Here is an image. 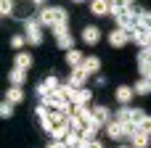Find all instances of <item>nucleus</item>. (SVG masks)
Listing matches in <instances>:
<instances>
[{
    "label": "nucleus",
    "mask_w": 151,
    "mask_h": 148,
    "mask_svg": "<svg viewBox=\"0 0 151 148\" xmlns=\"http://www.w3.org/2000/svg\"><path fill=\"white\" fill-rule=\"evenodd\" d=\"M40 24L42 26H58V24H66V11L61 8V5H42L40 8Z\"/></svg>",
    "instance_id": "1"
},
{
    "label": "nucleus",
    "mask_w": 151,
    "mask_h": 148,
    "mask_svg": "<svg viewBox=\"0 0 151 148\" xmlns=\"http://www.w3.org/2000/svg\"><path fill=\"white\" fill-rule=\"evenodd\" d=\"M69 124H72V130H88V127H93V109H88V106H72Z\"/></svg>",
    "instance_id": "2"
},
{
    "label": "nucleus",
    "mask_w": 151,
    "mask_h": 148,
    "mask_svg": "<svg viewBox=\"0 0 151 148\" xmlns=\"http://www.w3.org/2000/svg\"><path fill=\"white\" fill-rule=\"evenodd\" d=\"M114 19H117V26L119 29H127V32H133L135 26H141V11H133V8L119 11Z\"/></svg>",
    "instance_id": "3"
},
{
    "label": "nucleus",
    "mask_w": 151,
    "mask_h": 148,
    "mask_svg": "<svg viewBox=\"0 0 151 148\" xmlns=\"http://www.w3.org/2000/svg\"><path fill=\"white\" fill-rule=\"evenodd\" d=\"M24 32H27L24 37H27L29 45H40L42 42V24H40V19H27Z\"/></svg>",
    "instance_id": "4"
},
{
    "label": "nucleus",
    "mask_w": 151,
    "mask_h": 148,
    "mask_svg": "<svg viewBox=\"0 0 151 148\" xmlns=\"http://www.w3.org/2000/svg\"><path fill=\"white\" fill-rule=\"evenodd\" d=\"M58 87H61V82H58V77H56V74L45 77V79L40 82V87H37V95H40V101H42V98H48V95H53Z\"/></svg>",
    "instance_id": "5"
},
{
    "label": "nucleus",
    "mask_w": 151,
    "mask_h": 148,
    "mask_svg": "<svg viewBox=\"0 0 151 148\" xmlns=\"http://www.w3.org/2000/svg\"><path fill=\"white\" fill-rule=\"evenodd\" d=\"M130 40H133L138 48H151V29H146V26H135V29L130 32Z\"/></svg>",
    "instance_id": "6"
},
{
    "label": "nucleus",
    "mask_w": 151,
    "mask_h": 148,
    "mask_svg": "<svg viewBox=\"0 0 151 148\" xmlns=\"http://www.w3.org/2000/svg\"><path fill=\"white\" fill-rule=\"evenodd\" d=\"M66 90H69V101H72V106H88V101H90V90H85V87L74 90V87H69V85H66Z\"/></svg>",
    "instance_id": "7"
},
{
    "label": "nucleus",
    "mask_w": 151,
    "mask_h": 148,
    "mask_svg": "<svg viewBox=\"0 0 151 148\" xmlns=\"http://www.w3.org/2000/svg\"><path fill=\"white\" fill-rule=\"evenodd\" d=\"M109 109L106 106H93V127L96 130H101V127H106L109 124Z\"/></svg>",
    "instance_id": "8"
},
{
    "label": "nucleus",
    "mask_w": 151,
    "mask_h": 148,
    "mask_svg": "<svg viewBox=\"0 0 151 148\" xmlns=\"http://www.w3.org/2000/svg\"><path fill=\"white\" fill-rule=\"evenodd\" d=\"M109 42H111V48H122V45H127V42H130V32L117 26V29L109 34Z\"/></svg>",
    "instance_id": "9"
},
{
    "label": "nucleus",
    "mask_w": 151,
    "mask_h": 148,
    "mask_svg": "<svg viewBox=\"0 0 151 148\" xmlns=\"http://www.w3.org/2000/svg\"><path fill=\"white\" fill-rule=\"evenodd\" d=\"M106 135H109L111 140H125V138H127V135H125V127H122V124H119L117 119L106 124Z\"/></svg>",
    "instance_id": "10"
},
{
    "label": "nucleus",
    "mask_w": 151,
    "mask_h": 148,
    "mask_svg": "<svg viewBox=\"0 0 151 148\" xmlns=\"http://www.w3.org/2000/svg\"><path fill=\"white\" fill-rule=\"evenodd\" d=\"M85 58H88V56H85V53H80V50H74V48H72V50H66V64H69L72 69H80V66L85 64Z\"/></svg>",
    "instance_id": "11"
},
{
    "label": "nucleus",
    "mask_w": 151,
    "mask_h": 148,
    "mask_svg": "<svg viewBox=\"0 0 151 148\" xmlns=\"http://www.w3.org/2000/svg\"><path fill=\"white\" fill-rule=\"evenodd\" d=\"M85 79H88V74L82 71V69H72V77H69V87H74V90H80V87H85Z\"/></svg>",
    "instance_id": "12"
},
{
    "label": "nucleus",
    "mask_w": 151,
    "mask_h": 148,
    "mask_svg": "<svg viewBox=\"0 0 151 148\" xmlns=\"http://www.w3.org/2000/svg\"><path fill=\"white\" fill-rule=\"evenodd\" d=\"M64 143H66V148H80L82 143H85V138H82V130H69V135L64 138Z\"/></svg>",
    "instance_id": "13"
},
{
    "label": "nucleus",
    "mask_w": 151,
    "mask_h": 148,
    "mask_svg": "<svg viewBox=\"0 0 151 148\" xmlns=\"http://www.w3.org/2000/svg\"><path fill=\"white\" fill-rule=\"evenodd\" d=\"M98 40H101V32H98L96 26H85V29H82V42H85V45H96Z\"/></svg>",
    "instance_id": "14"
},
{
    "label": "nucleus",
    "mask_w": 151,
    "mask_h": 148,
    "mask_svg": "<svg viewBox=\"0 0 151 148\" xmlns=\"http://www.w3.org/2000/svg\"><path fill=\"white\" fill-rule=\"evenodd\" d=\"M133 95H135V90H133V87H117V93H114V98H117L122 106H127V103L133 101Z\"/></svg>",
    "instance_id": "15"
},
{
    "label": "nucleus",
    "mask_w": 151,
    "mask_h": 148,
    "mask_svg": "<svg viewBox=\"0 0 151 148\" xmlns=\"http://www.w3.org/2000/svg\"><path fill=\"white\" fill-rule=\"evenodd\" d=\"M133 3H135V0H109V13H111V16H117L119 11L133 8Z\"/></svg>",
    "instance_id": "16"
},
{
    "label": "nucleus",
    "mask_w": 151,
    "mask_h": 148,
    "mask_svg": "<svg viewBox=\"0 0 151 148\" xmlns=\"http://www.w3.org/2000/svg\"><path fill=\"white\" fill-rule=\"evenodd\" d=\"M80 69H82L85 74H96V71L101 69V61H98L96 56H88V58H85V64H82Z\"/></svg>",
    "instance_id": "17"
},
{
    "label": "nucleus",
    "mask_w": 151,
    "mask_h": 148,
    "mask_svg": "<svg viewBox=\"0 0 151 148\" xmlns=\"http://www.w3.org/2000/svg\"><path fill=\"white\" fill-rule=\"evenodd\" d=\"M130 143H133V148H149L151 138L146 135V132H141V130H138V132H135V135L130 138Z\"/></svg>",
    "instance_id": "18"
},
{
    "label": "nucleus",
    "mask_w": 151,
    "mask_h": 148,
    "mask_svg": "<svg viewBox=\"0 0 151 148\" xmlns=\"http://www.w3.org/2000/svg\"><path fill=\"white\" fill-rule=\"evenodd\" d=\"M114 119H117L119 124H133V109H130V106H122Z\"/></svg>",
    "instance_id": "19"
},
{
    "label": "nucleus",
    "mask_w": 151,
    "mask_h": 148,
    "mask_svg": "<svg viewBox=\"0 0 151 148\" xmlns=\"http://www.w3.org/2000/svg\"><path fill=\"white\" fill-rule=\"evenodd\" d=\"M135 95H151V79H146V77H141L138 82H135Z\"/></svg>",
    "instance_id": "20"
},
{
    "label": "nucleus",
    "mask_w": 151,
    "mask_h": 148,
    "mask_svg": "<svg viewBox=\"0 0 151 148\" xmlns=\"http://www.w3.org/2000/svg\"><path fill=\"white\" fill-rule=\"evenodd\" d=\"M8 79H11V85H13V87H21V82L27 79V71H24V69H11Z\"/></svg>",
    "instance_id": "21"
},
{
    "label": "nucleus",
    "mask_w": 151,
    "mask_h": 148,
    "mask_svg": "<svg viewBox=\"0 0 151 148\" xmlns=\"http://www.w3.org/2000/svg\"><path fill=\"white\" fill-rule=\"evenodd\" d=\"M90 13L106 16V13H109V3H106V0H93V3H90Z\"/></svg>",
    "instance_id": "22"
},
{
    "label": "nucleus",
    "mask_w": 151,
    "mask_h": 148,
    "mask_svg": "<svg viewBox=\"0 0 151 148\" xmlns=\"http://www.w3.org/2000/svg\"><path fill=\"white\" fill-rule=\"evenodd\" d=\"M5 101H8V103H21V101H24L21 87H13V85H11V90L5 93Z\"/></svg>",
    "instance_id": "23"
},
{
    "label": "nucleus",
    "mask_w": 151,
    "mask_h": 148,
    "mask_svg": "<svg viewBox=\"0 0 151 148\" xmlns=\"http://www.w3.org/2000/svg\"><path fill=\"white\" fill-rule=\"evenodd\" d=\"M29 66H32V56L29 53H16V69H24L27 71Z\"/></svg>",
    "instance_id": "24"
},
{
    "label": "nucleus",
    "mask_w": 151,
    "mask_h": 148,
    "mask_svg": "<svg viewBox=\"0 0 151 148\" xmlns=\"http://www.w3.org/2000/svg\"><path fill=\"white\" fill-rule=\"evenodd\" d=\"M56 42H58V48L72 50V42H74V40H72V34H69V32H64V34H58V37H56Z\"/></svg>",
    "instance_id": "25"
},
{
    "label": "nucleus",
    "mask_w": 151,
    "mask_h": 148,
    "mask_svg": "<svg viewBox=\"0 0 151 148\" xmlns=\"http://www.w3.org/2000/svg\"><path fill=\"white\" fill-rule=\"evenodd\" d=\"M138 69H141V77L151 79V61H138Z\"/></svg>",
    "instance_id": "26"
},
{
    "label": "nucleus",
    "mask_w": 151,
    "mask_h": 148,
    "mask_svg": "<svg viewBox=\"0 0 151 148\" xmlns=\"http://www.w3.org/2000/svg\"><path fill=\"white\" fill-rule=\"evenodd\" d=\"M0 13L3 16H11L13 13V0H0Z\"/></svg>",
    "instance_id": "27"
},
{
    "label": "nucleus",
    "mask_w": 151,
    "mask_h": 148,
    "mask_svg": "<svg viewBox=\"0 0 151 148\" xmlns=\"http://www.w3.org/2000/svg\"><path fill=\"white\" fill-rule=\"evenodd\" d=\"M138 130H141V132H146V135H151V117H149V114H146V117L141 119V124H138Z\"/></svg>",
    "instance_id": "28"
},
{
    "label": "nucleus",
    "mask_w": 151,
    "mask_h": 148,
    "mask_svg": "<svg viewBox=\"0 0 151 148\" xmlns=\"http://www.w3.org/2000/svg\"><path fill=\"white\" fill-rule=\"evenodd\" d=\"M24 42H27V37H24V34H13V37H11V48H16V50H19Z\"/></svg>",
    "instance_id": "29"
},
{
    "label": "nucleus",
    "mask_w": 151,
    "mask_h": 148,
    "mask_svg": "<svg viewBox=\"0 0 151 148\" xmlns=\"http://www.w3.org/2000/svg\"><path fill=\"white\" fill-rule=\"evenodd\" d=\"M11 114H13V103H8V101H5V103L0 106V117H5V119H8Z\"/></svg>",
    "instance_id": "30"
},
{
    "label": "nucleus",
    "mask_w": 151,
    "mask_h": 148,
    "mask_svg": "<svg viewBox=\"0 0 151 148\" xmlns=\"http://www.w3.org/2000/svg\"><path fill=\"white\" fill-rule=\"evenodd\" d=\"M138 61H151V48H138Z\"/></svg>",
    "instance_id": "31"
},
{
    "label": "nucleus",
    "mask_w": 151,
    "mask_h": 148,
    "mask_svg": "<svg viewBox=\"0 0 151 148\" xmlns=\"http://www.w3.org/2000/svg\"><path fill=\"white\" fill-rule=\"evenodd\" d=\"M141 26H146V29H151V11H141Z\"/></svg>",
    "instance_id": "32"
},
{
    "label": "nucleus",
    "mask_w": 151,
    "mask_h": 148,
    "mask_svg": "<svg viewBox=\"0 0 151 148\" xmlns=\"http://www.w3.org/2000/svg\"><path fill=\"white\" fill-rule=\"evenodd\" d=\"M80 148H104V146H101L98 140H88V143H82Z\"/></svg>",
    "instance_id": "33"
},
{
    "label": "nucleus",
    "mask_w": 151,
    "mask_h": 148,
    "mask_svg": "<svg viewBox=\"0 0 151 148\" xmlns=\"http://www.w3.org/2000/svg\"><path fill=\"white\" fill-rule=\"evenodd\" d=\"M48 148H66V143H64V140H50Z\"/></svg>",
    "instance_id": "34"
},
{
    "label": "nucleus",
    "mask_w": 151,
    "mask_h": 148,
    "mask_svg": "<svg viewBox=\"0 0 151 148\" xmlns=\"http://www.w3.org/2000/svg\"><path fill=\"white\" fill-rule=\"evenodd\" d=\"M32 3H35V5H42V3H45V0H32Z\"/></svg>",
    "instance_id": "35"
},
{
    "label": "nucleus",
    "mask_w": 151,
    "mask_h": 148,
    "mask_svg": "<svg viewBox=\"0 0 151 148\" xmlns=\"http://www.w3.org/2000/svg\"><path fill=\"white\" fill-rule=\"evenodd\" d=\"M117 148H127V146H117Z\"/></svg>",
    "instance_id": "36"
},
{
    "label": "nucleus",
    "mask_w": 151,
    "mask_h": 148,
    "mask_svg": "<svg viewBox=\"0 0 151 148\" xmlns=\"http://www.w3.org/2000/svg\"><path fill=\"white\" fill-rule=\"evenodd\" d=\"M74 3H82V0H74Z\"/></svg>",
    "instance_id": "37"
},
{
    "label": "nucleus",
    "mask_w": 151,
    "mask_h": 148,
    "mask_svg": "<svg viewBox=\"0 0 151 148\" xmlns=\"http://www.w3.org/2000/svg\"><path fill=\"white\" fill-rule=\"evenodd\" d=\"M106 3H109V0H106Z\"/></svg>",
    "instance_id": "38"
}]
</instances>
